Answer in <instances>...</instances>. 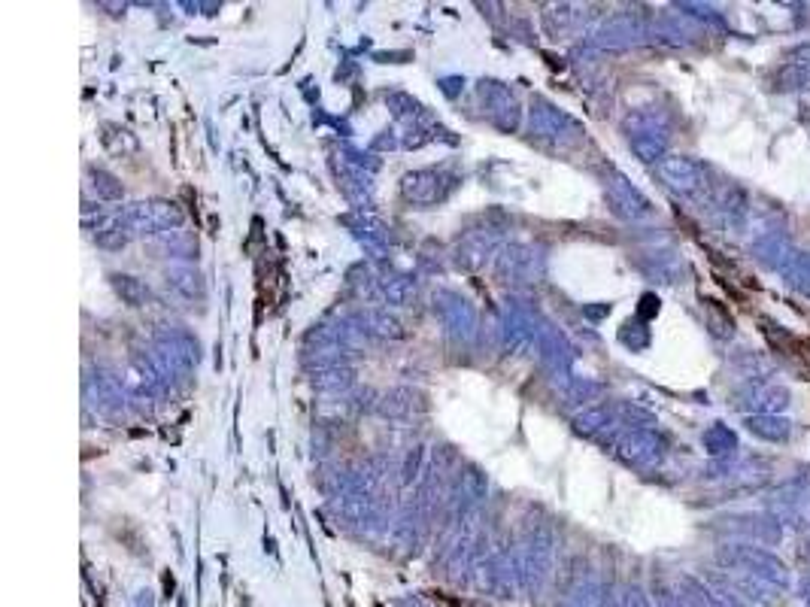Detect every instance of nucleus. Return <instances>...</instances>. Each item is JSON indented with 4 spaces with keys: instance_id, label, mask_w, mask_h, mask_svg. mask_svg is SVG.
<instances>
[]
</instances>
